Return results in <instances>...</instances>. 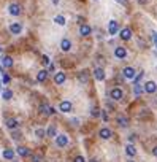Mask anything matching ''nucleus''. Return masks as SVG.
I'll use <instances>...</instances> for the list:
<instances>
[{
	"instance_id": "dca6fc26",
	"label": "nucleus",
	"mask_w": 157,
	"mask_h": 162,
	"mask_svg": "<svg viewBox=\"0 0 157 162\" xmlns=\"http://www.w3.org/2000/svg\"><path fill=\"white\" fill-rule=\"evenodd\" d=\"M70 48H71V41L68 40V38H63L62 41H60V49L62 51H70Z\"/></svg>"
},
{
	"instance_id": "39448f33",
	"label": "nucleus",
	"mask_w": 157,
	"mask_h": 162,
	"mask_svg": "<svg viewBox=\"0 0 157 162\" xmlns=\"http://www.w3.org/2000/svg\"><path fill=\"white\" fill-rule=\"evenodd\" d=\"M145 92H148V94H154L155 91H157V84L154 83V81H146V84L145 86Z\"/></svg>"
},
{
	"instance_id": "37998d69",
	"label": "nucleus",
	"mask_w": 157,
	"mask_h": 162,
	"mask_svg": "<svg viewBox=\"0 0 157 162\" xmlns=\"http://www.w3.org/2000/svg\"><path fill=\"white\" fill-rule=\"evenodd\" d=\"M0 86H2V84H0Z\"/></svg>"
},
{
	"instance_id": "1a4fd4ad",
	"label": "nucleus",
	"mask_w": 157,
	"mask_h": 162,
	"mask_svg": "<svg viewBox=\"0 0 157 162\" xmlns=\"http://www.w3.org/2000/svg\"><path fill=\"white\" fill-rule=\"evenodd\" d=\"M8 10H10V15H13V16H19L21 15V6L18 3H11L8 6Z\"/></svg>"
},
{
	"instance_id": "aec40b11",
	"label": "nucleus",
	"mask_w": 157,
	"mask_h": 162,
	"mask_svg": "<svg viewBox=\"0 0 157 162\" xmlns=\"http://www.w3.org/2000/svg\"><path fill=\"white\" fill-rule=\"evenodd\" d=\"M46 76H48V72H46V70H40L38 75H37V81H38V83H43V81L46 80Z\"/></svg>"
},
{
	"instance_id": "4468645a",
	"label": "nucleus",
	"mask_w": 157,
	"mask_h": 162,
	"mask_svg": "<svg viewBox=\"0 0 157 162\" xmlns=\"http://www.w3.org/2000/svg\"><path fill=\"white\" fill-rule=\"evenodd\" d=\"M65 73L63 72H59V73H56V76H54V81H56V84H63L65 83Z\"/></svg>"
},
{
	"instance_id": "72a5a7b5",
	"label": "nucleus",
	"mask_w": 157,
	"mask_h": 162,
	"mask_svg": "<svg viewBox=\"0 0 157 162\" xmlns=\"http://www.w3.org/2000/svg\"><path fill=\"white\" fill-rule=\"evenodd\" d=\"M152 40H154V45L157 48V32H152Z\"/></svg>"
},
{
	"instance_id": "20e7f679",
	"label": "nucleus",
	"mask_w": 157,
	"mask_h": 162,
	"mask_svg": "<svg viewBox=\"0 0 157 162\" xmlns=\"http://www.w3.org/2000/svg\"><path fill=\"white\" fill-rule=\"evenodd\" d=\"M108 32H110V35H116L118 32H119V22L118 21H110V24H108Z\"/></svg>"
},
{
	"instance_id": "a19ab883",
	"label": "nucleus",
	"mask_w": 157,
	"mask_h": 162,
	"mask_svg": "<svg viewBox=\"0 0 157 162\" xmlns=\"http://www.w3.org/2000/svg\"><path fill=\"white\" fill-rule=\"evenodd\" d=\"M53 3H54V5H57V3H59V0H53Z\"/></svg>"
},
{
	"instance_id": "ddd939ff",
	"label": "nucleus",
	"mask_w": 157,
	"mask_h": 162,
	"mask_svg": "<svg viewBox=\"0 0 157 162\" xmlns=\"http://www.w3.org/2000/svg\"><path fill=\"white\" fill-rule=\"evenodd\" d=\"M98 135L102 137L103 140H108V138H111V135H113V133H111V130H110L108 127H103V129H100Z\"/></svg>"
},
{
	"instance_id": "cd10ccee",
	"label": "nucleus",
	"mask_w": 157,
	"mask_h": 162,
	"mask_svg": "<svg viewBox=\"0 0 157 162\" xmlns=\"http://www.w3.org/2000/svg\"><path fill=\"white\" fill-rule=\"evenodd\" d=\"M78 80H80L81 83H87V72H81L80 76H78Z\"/></svg>"
},
{
	"instance_id": "4be33fe9",
	"label": "nucleus",
	"mask_w": 157,
	"mask_h": 162,
	"mask_svg": "<svg viewBox=\"0 0 157 162\" xmlns=\"http://www.w3.org/2000/svg\"><path fill=\"white\" fill-rule=\"evenodd\" d=\"M3 157L8 159V160H13L14 159V151L13 150H5L3 151Z\"/></svg>"
},
{
	"instance_id": "58836bf2",
	"label": "nucleus",
	"mask_w": 157,
	"mask_h": 162,
	"mask_svg": "<svg viewBox=\"0 0 157 162\" xmlns=\"http://www.w3.org/2000/svg\"><path fill=\"white\" fill-rule=\"evenodd\" d=\"M116 2L121 3V5H125V3H127V0H116Z\"/></svg>"
},
{
	"instance_id": "2f4dec72",
	"label": "nucleus",
	"mask_w": 157,
	"mask_h": 162,
	"mask_svg": "<svg viewBox=\"0 0 157 162\" xmlns=\"http://www.w3.org/2000/svg\"><path fill=\"white\" fill-rule=\"evenodd\" d=\"M90 115H92V116H94V118L100 116V110H98V108H92V111H90Z\"/></svg>"
},
{
	"instance_id": "f8f14e48",
	"label": "nucleus",
	"mask_w": 157,
	"mask_h": 162,
	"mask_svg": "<svg viewBox=\"0 0 157 162\" xmlns=\"http://www.w3.org/2000/svg\"><path fill=\"white\" fill-rule=\"evenodd\" d=\"M94 76H95L97 81H103V80H105V72H103V68L97 67V68L94 70Z\"/></svg>"
},
{
	"instance_id": "c85d7f7f",
	"label": "nucleus",
	"mask_w": 157,
	"mask_h": 162,
	"mask_svg": "<svg viewBox=\"0 0 157 162\" xmlns=\"http://www.w3.org/2000/svg\"><path fill=\"white\" fill-rule=\"evenodd\" d=\"M45 135H46V132L43 129H37V130H35V137H37V138H43Z\"/></svg>"
},
{
	"instance_id": "c9c22d12",
	"label": "nucleus",
	"mask_w": 157,
	"mask_h": 162,
	"mask_svg": "<svg viewBox=\"0 0 157 162\" xmlns=\"http://www.w3.org/2000/svg\"><path fill=\"white\" fill-rule=\"evenodd\" d=\"M75 162H86V159H84L83 156H78V157L75 159Z\"/></svg>"
},
{
	"instance_id": "6e6552de",
	"label": "nucleus",
	"mask_w": 157,
	"mask_h": 162,
	"mask_svg": "<svg viewBox=\"0 0 157 162\" xmlns=\"http://www.w3.org/2000/svg\"><path fill=\"white\" fill-rule=\"evenodd\" d=\"M90 32H92L90 26H87V24H81V27H80V35H81V37H89Z\"/></svg>"
},
{
	"instance_id": "c756f323",
	"label": "nucleus",
	"mask_w": 157,
	"mask_h": 162,
	"mask_svg": "<svg viewBox=\"0 0 157 162\" xmlns=\"http://www.w3.org/2000/svg\"><path fill=\"white\" fill-rule=\"evenodd\" d=\"M141 78H143V72H140L137 76L133 78V84H140V81H141Z\"/></svg>"
},
{
	"instance_id": "6ab92c4d",
	"label": "nucleus",
	"mask_w": 157,
	"mask_h": 162,
	"mask_svg": "<svg viewBox=\"0 0 157 162\" xmlns=\"http://www.w3.org/2000/svg\"><path fill=\"white\" fill-rule=\"evenodd\" d=\"M18 154L21 157H27V156H30V151H29V148H26V146H19L18 148Z\"/></svg>"
},
{
	"instance_id": "a878e982",
	"label": "nucleus",
	"mask_w": 157,
	"mask_h": 162,
	"mask_svg": "<svg viewBox=\"0 0 157 162\" xmlns=\"http://www.w3.org/2000/svg\"><path fill=\"white\" fill-rule=\"evenodd\" d=\"M2 97L5 98V100H10V98L13 97V92L8 91V89H5V91H2Z\"/></svg>"
},
{
	"instance_id": "4c0bfd02",
	"label": "nucleus",
	"mask_w": 157,
	"mask_h": 162,
	"mask_svg": "<svg viewBox=\"0 0 157 162\" xmlns=\"http://www.w3.org/2000/svg\"><path fill=\"white\" fill-rule=\"evenodd\" d=\"M48 72H54V64H49L48 65Z\"/></svg>"
},
{
	"instance_id": "f704fd0d",
	"label": "nucleus",
	"mask_w": 157,
	"mask_h": 162,
	"mask_svg": "<svg viewBox=\"0 0 157 162\" xmlns=\"http://www.w3.org/2000/svg\"><path fill=\"white\" fill-rule=\"evenodd\" d=\"M3 83H5V84L10 83V76H8V75H3Z\"/></svg>"
},
{
	"instance_id": "473e14b6",
	"label": "nucleus",
	"mask_w": 157,
	"mask_h": 162,
	"mask_svg": "<svg viewBox=\"0 0 157 162\" xmlns=\"http://www.w3.org/2000/svg\"><path fill=\"white\" fill-rule=\"evenodd\" d=\"M43 64H45V65H49V64H51V62H49V57H48V56H43Z\"/></svg>"
},
{
	"instance_id": "0eeeda50",
	"label": "nucleus",
	"mask_w": 157,
	"mask_h": 162,
	"mask_svg": "<svg viewBox=\"0 0 157 162\" xmlns=\"http://www.w3.org/2000/svg\"><path fill=\"white\" fill-rule=\"evenodd\" d=\"M10 32H11L13 35H19L21 32H22V26H21L19 22H13V24L10 26Z\"/></svg>"
},
{
	"instance_id": "7ed1b4c3",
	"label": "nucleus",
	"mask_w": 157,
	"mask_h": 162,
	"mask_svg": "<svg viewBox=\"0 0 157 162\" xmlns=\"http://www.w3.org/2000/svg\"><path fill=\"white\" fill-rule=\"evenodd\" d=\"M56 143H57V146H60V148L67 146V143H68V137L65 135V133H60V135H57V137H56Z\"/></svg>"
},
{
	"instance_id": "e433bc0d",
	"label": "nucleus",
	"mask_w": 157,
	"mask_h": 162,
	"mask_svg": "<svg viewBox=\"0 0 157 162\" xmlns=\"http://www.w3.org/2000/svg\"><path fill=\"white\" fill-rule=\"evenodd\" d=\"M102 116H103V121H108V115H106V111H102Z\"/></svg>"
},
{
	"instance_id": "c03bdc74",
	"label": "nucleus",
	"mask_w": 157,
	"mask_h": 162,
	"mask_svg": "<svg viewBox=\"0 0 157 162\" xmlns=\"http://www.w3.org/2000/svg\"><path fill=\"white\" fill-rule=\"evenodd\" d=\"M132 162H133V160H132Z\"/></svg>"
},
{
	"instance_id": "b1692460",
	"label": "nucleus",
	"mask_w": 157,
	"mask_h": 162,
	"mask_svg": "<svg viewBox=\"0 0 157 162\" xmlns=\"http://www.w3.org/2000/svg\"><path fill=\"white\" fill-rule=\"evenodd\" d=\"M56 133H57V130H56V126H49L48 130H46V135H48V137H57Z\"/></svg>"
},
{
	"instance_id": "f03ea898",
	"label": "nucleus",
	"mask_w": 157,
	"mask_h": 162,
	"mask_svg": "<svg viewBox=\"0 0 157 162\" xmlns=\"http://www.w3.org/2000/svg\"><path fill=\"white\" fill-rule=\"evenodd\" d=\"M122 75H124L125 80H133L135 76H137V72H135L132 67H125V68L122 70Z\"/></svg>"
},
{
	"instance_id": "2eb2a0df",
	"label": "nucleus",
	"mask_w": 157,
	"mask_h": 162,
	"mask_svg": "<svg viewBox=\"0 0 157 162\" xmlns=\"http://www.w3.org/2000/svg\"><path fill=\"white\" fill-rule=\"evenodd\" d=\"M6 127H8L10 130H16V129H18V121H16L14 118L6 119Z\"/></svg>"
},
{
	"instance_id": "f3484780",
	"label": "nucleus",
	"mask_w": 157,
	"mask_h": 162,
	"mask_svg": "<svg viewBox=\"0 0 157 162\" xmlns=\"http://www.w3.org/2000/svg\"><path fill=\"white\" fill-rule=\"evenodd\" d=\"M2 65L6 67V68H11L13 67V57H10V56H3L2 57Z\"/></svg>"
},
{
	"instance_id": "79ce46f5",
	"label": "nucleus",
	"mask_w": 157,
	"mask_h": 162,
	"mask_svg": "<svg viewBox=\"0 0 157 162\" xmlns=\"http://www.w3.org/2000/svg\"><path fill=\"white\" fill-rule=\"evenodd\" d=\"M0 53H2V48H0Z\"/></svg>"
},
{
	"instance_id": "f257e3e1",
	"label": "nucleus",
	"mask_w": 157,
	"mask_h": 162,
	"mask_svg": "<svg viewBox=\"0 0 157 162\" xmlns=\"http://www.w3.org/2000/svg\"><path fill=\"white\" fill-rule=\"evenodd\" d=\"M40 111H41L45 116H53V115L56 113V110H54L53 107H49L48 103H41V105H40Z\"/></svg>"
},
{
	"instance_id": "bb28decb",
	"label": "nucleus",
	"mask_w": 157,
	"mask_h": 162,
	"mask_svg": "<svg viewBox=\"0 0 157 162\" xmlns=\"http://www.w3.org/2000/svg\"><path fill=\"white\" fill-rule=\"evenodd\" d=\"M133 92H135V95H140L143 91H145V88H141V84H133Z\"/></svg>"
},
{
	"instance_id": "a211bd4d",
	"label": "nucleus",
	"mask_w": 157,
	"mask_h": 162,
	"mask_svg": "<svg viewBox=\"0 0 157 162\" xmlns=\"http://www.w3.org/2000/svg\"><path fill=\"white\" fill-rule=\"evenodd\" d=\"M130 37H132V30L128 29V27H125V29L121 30V38H122V40H130Z\"/></svg>"
},
{
	"instance_id": "9d476101",
	"label": "nucleus",
	"mask_w": 157,
	"mask_h": 162,
	"mask_svg": "<svg viewBox=\"0 0 157 162\" xmlns=\"http://www.w3.org/2000/svg\"><path fill=\"white\" fill-rule=\"evenodd\" d=\"M114 56H116L118 59H124L125 56H127V51H125V48H122V46H118L116 49H114Z\"/></svg>"
},
{
	"instance_id": "5701e85b",
	"label": "nucleus",
	"mask_w": 157,
	"mask_h": 162,
	"mask_svg": "<svg viewBox=\"0 0 157 162\" xmlns=\"http://www.w3.org/2000/svg\"><path fill=\"white\" fill-rule=\"evenodd\" d=\"M118 124L121 126V127H127V124H128L127 118L125 116H118Z\"/></svg>"
},
{
	"instance_id": "412c9836",
	"label": "nucleus",
	"mask_w": 157,
	"mask_h": 162,
	"mask_svg": "<svg viewBox=\"0 0 157 162\" xmlns=\"http://www.w3.org/2000/svg\"><path fill=\"white\" fill-rule=\"evenodd\" d=\"M125 153H127V156H135V154H137V150H135L133 145H127L125 146Z\"/></svg>"
},
{
	"instance_id": "7c9ffc66",
	"label": "nucleus",
	"mask_w": 157,
	"mask_h": 162,
	"mask_svg": "<svg viewBox=\"0 0 157 162\" xmlns=\"http://www.w3.org/2000/svg\"><path fill=\"white\" fill-rule=\"evenodd\" d=\"M32 162H41V154H33V156H32Z\"/></svg>"
},
{
	"instance_id": "423d86ee",
	"label": "nucleus",
	"mask_w": 157,
	"mask_h": 162,
	"mask_svg": "<svg viewBox=\"0 0 157 162\" xmlns=\"http://www.w3.org/2000/svg\"><path fill=\"white\" fill-rule=\"evenodd\" d=\"M122 91H121L119 88H114V89H111V92H110V97L113 98V100H121L122 98Z\"/></svg>"
},
{
	"instance_id": "ea45409f",
	"label": "nucleus",
	"mask_w": 157,
	"mask_h": 162,
	"mask_svg": "<svg viewBox=\"0 0 157 162\" xmlns=\"http://www.w3.org/2000/svg\"><path fill=\"white\" fill-rule=\"evenodd\" d=\"M152 154H154V156L157 157V146H155V148H154V150H152Z\"/></svg>"
},
{
	"instance_id": "9b49d317",
	"label": "nucleus",
	"mask_w": 157,
	"mask_h": 162,
	"mask_svg": "<svg viewBox=\"0 0 157 162\" xmlns=\"http://www.w3.org/2000/svg\"><path fill=\"white\" fill-rule=\"evenodd\" d=\"M59 110L62 111V113H68V111H71V103H70L68 100H63V102H60V105H59Z\"/></svg>"
},
{
	"instance_id": "393cba45",
	"label": "nucleus",
	"mask_w": 157,
	"mask_h": 162,
	"mask_svg": "<svg viewBox=\"0 0 157 162\" xmlns=\"http://www.w3.org/2000/svg\"><path fill=\"white\" fill-rule=\"evenodd\" d=\"M54 22L59 24V26H65V18H63L62 15H57V16L54 18Z\"/></svg>"
}]
</instances>
